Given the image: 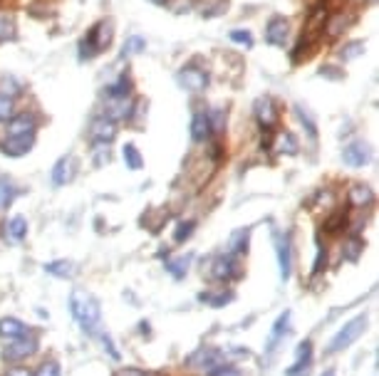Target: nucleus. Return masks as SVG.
<instances>
[{
  "instance_id": "nucleus-1",
  "label": "nucleus",
  "mask_w": 379,
  "mask_h": 376,
  "mask_svg": "<svg viewBox=\"0 0 379 376\" xmlns=\"http://www.w3.org/2000/svg\"><path fill=\"white\" fill-rule=\"evenodd\" d=\"M69 312L79 322V327L87 335H100V319H102V307L97 302V297L87 290H72L69 295Z\"/></svg>"
},
{
  "instance_id": "nucleus-2",
  "label": "nucleus",
  "mask_w": 379,
  "mask_h": 376,
  "mask_svg": "<svg viewBox=\"0 0 379 376\" xmlns=\"http://www.w3.org/2000/svg\"><path fill=\"white\" fill-rule=\"evenodd\" d=\"M112 37H114V25L109 20H102L97 25H92L87 30V35L79 40V60L87 62V60H95L102 50L112 45Z\"/></svg>"
},
{
  "instance_id": "nucleus-3",
  "label": "nucleus",
  "mask_w": 379,
  "mask_h": 376,
  "mask_svg": "<svg viewBox=\"0 0 379 376\" xmlns=\"http://www.w3.org/2000/svg\"><path fill=\"white\" fill-rule=\"evenodd\" d=\"M364 329H367V314H357V317H352L350 322H345V327H340V332L330 340L327 354H340V351H345L347 347H352L354 342L364 335Z\"/></svg>"
},
{
  "instance_id": "nucleus-4",
  "label": "nucleus",
  "mask_w": 379,
  "mask_h": 376,
  "mask_svg": "<svg viewBox=\"0 0 379 376\" xmlns=\"http://www.w3.org/2000/svg\"><path fill=\"white\" fill-rule=\"evenodd\" d=\"M176 82H179V87L186 89V92H204V89L208 87L211 77H208V69H204L196 62H191V65H184V67L179 69Z\"/></svg>"
},
{
  "instance_id": "nucleus-5",
  "label": "nucleus",
  "mask_w": 379,
  "mask_h": 376,
  "mask_svg": "<svg viewBox=\"0 0 379 376\" xmlns=\"http://www.w3.org/2000/svg\"><path fill=\"white\" fill-rule=\"evenodd\" d=\"M253 116H255V121H258V126L263 131H273L280 121V109L273 97H268V94L258 97L255 105H253Z\"/></svg>"
},
{
  "instance_id": "nucleus-6",
  "label": "nucleus",
  "mask_w": 379,
  "mask_h": 376,
  "mask_svg": "<svg viewBox=\"0 0 379 376\" xmlns=\"http://www.w3.org/2000/svg\"><path fill=\"white\" fill-rule=\"evenodd\" d=\"M35 351H37V337L27 332V335L8 342V347L3 349V359L6 361H22V359H27V356L35 354Z\"/></svg>"
},
{
  "instance_id": "nucleus-7",
  "label": "nucleus",
  "mask_w": 379,
  "mask_h": 376,
  "mask_svg": "<svg viewBox=\"0 0 379 376\" xmlns=\"http://www.w3.org/2000/svg\"><path fill=\"white\" fill-rule=\"evenodd\" d=\"M35 131H37V116L22 112V114L13 116L8 121L6 139H35Z\"/></svg>"
},
{
  "instance_id": "nucleus-8",
  "label": "nucleus",
  "mask_w": 379,
  "mask_h": 376,
  "mask_svg": "<svg viewBox=\"0 0 379 376\" xmlns=\"http://www.w3.org/2000/svg\"><path fill=\"white\" fill-rule=\"evenodd\" d=\"M275 257H278V272L280 280L288 282L293 272V250H290V235L275 233Z\"/></svg>"
},
{
  "instance_id": "nucleus-9",
  "label": "nucleus",
  "mask_w": 379,
  "mask_h": 376,
  "mask_svg": "<svg viewBox=\"0 0 379 376\" xmlns=\"http://www.w3.org/2000/svg\"><path fill=\"white\" fill-rule=\"evenodd\" d=\"M211 277L218 282H231L236 280L238 275H241V265H238V260L233 255H218L213 257V262H211Z\"/></svg>"
},
{
  "instance_id": "nucleus-10",
  "label": "nucleus",
  "mask_w": 379,
  "mask_h": 376,
  "mask_svg": "<svg viewBox=\"0 0 379 376\" xmlns=\"http://www.w3.org/2000/svg\"><path fill=\"white\" fill-rule=\"evenodd\" d=\"M354 13H350V11H335V13H330L327 15V20H325V25H322V35H327L330 40H335V37H340L343 32H347L350 27H352V22H354Z\"/></svg>"
},
{
  "instance_id": "nucleus-11",
  "label": "nucleus",
  "mask_w": 379,
  "mask_h": 376,
  "mask_svg": "<svg viewBox=\"0 0 379 376\" xmlns=\"http://www.w3.org/2000/svg\"><path fill=\"white\" fill-rule=\"evenodd\" d=\"M221 364H226V351L223 349H211V347H204V349H199L196 354L189 356V366H194V369L211 371Z\"/></svg>"
},
{
  "instance_id": "nucleus-12",
  "label": "nucleus",
  "mask_w": 379,
  "mask_h": 376,
  "mask_svg": "<svg viewBox=\"0 0 379 376\" xmlns=\"http://www.w3.org/2000/svg\"><path fill=\"white\" fill-rule=\"evenodd\" d=\"M117 121L107 119V116H97L95 121H92L90 126V139L92 144H105V147H109L112 141L117 139Z\"/></svg>"
},
{
  "instance_id": "nucleus-13",
  "label": "nucleus",
  "mask_w": 379,
  "mask_h": 376,
  "mask_svg": "<svg viewBox=\"0 0 379 376\" xmlns=\"http://www.w3.org/2000/svg\"><path fill=\"white\" fill-rule=\"evenodd\" d=\"M288 37H290V22L280 15L270 18V22L265 25V42L273 47H285Z\"/></svg>"
},
{
  "instance_id": "nucleus-14",
  "label": "nucleus",
  "mask_w": 379,
  "mask_h": 376,
  "mask_svg": "<svg viewBox=\"0 0 379 376\" xmlns=\"http://www.w3.org/2000/svg\"><path fill=\"white\" fill-rule=\"evenodd\" d=\"M74 176H77V159H74L72 154L58 159V163L53 166V183L55 186H67Z\"/></svg>"
},
{
  "instance_id": "nucleus-15",
  "label": "nucleus",
  "mask_w": 379,
  "mask_h": 376,
  "mask_svg": "<svg viewBox=\"0 0 379 376\" xmlns=\"http://www.w3.org/2000/svg\"><path fill=\"white\" fill-rule=\"evenodd\" d=\"M369 159H372V152H369V147L364 141H352V144H347V147L343 149V161L352 168H359L364 166V163H369Z\"/></svg>"
},
{
  "instance_id": "nucleus-16",
  "label": "nucleus",
  "mask_w": 379,
  "mask_h": 376,
  "mask_svg": "<svg viewBox=\"0 0 379 376\" xmlns=\"http://www.w3.org/2000/svg\"><path fill=\"white\" fill-rule=\"evenodd\" d=\"M347 201L352 208H369V206H374V191L369 186H364V183H352L350 186V194H347Z\"/></svg>"
},
{
  "instance_id": "nucleus-17",
  "label": "nucleus",
  "mask_w": 379,
  "mask_h": 376,
  "mask_svg": "<svg viewBox=\"0 0 379 376\" xmlns=\"http://www.w3.org/2000/svg\"><path fill=\"white\" fill-rule=\"evenodd\" d=\"M310 364H312V342L305 340L295 349V361H293V369H288V376H300L302 371H307Z\"/></svg>"
},
{
  "instance_id": "nucleus-18",
  "label": "nucleus",
  "mask_w": 379,
  "mask_h": 376,
  "mask_svg": "<svg viewBox=\"0 0 379 376\" xmlns=\"http://www.w3.org/2000/svg\"><path fill=\"white\" fill-rule=\"evenodd\" d=\"M132 89H134L132 77H129V74H121L117 82L105 87V94H107V100H129V97H132Z\"/></svg>"
},
{
  "instance_id": "nucleus-19",
  "label": "nucleus",
  "mask_w": 379,
  "mask_h": 376,
  "mask_svg": "<svg viewBox=\"0 0 379 376\" xmlns=\"http://www.w3.org/2000/svg\"><path fill=\"white\" fill-rule=\"evenodd\" d=\"M213 136V129H211V121L206 112H196L194 119H191V139L194 141H208Z\"/></svg>"
},
{
  "instance_id": "nucleus-20",
  "label": "nucleus",
  "mask_w": 379,
  "mask_h": 376,
  "mask_svg": "<svg viewBox=\"0 0 379 376\" xmlns=\"http://www.w3.org/2000/svg\"><path fill=\"white\" fill-rule=\"evenodd\" d=\"M27 335V327L25 322H20L18 317H3L0 319V337L3 340H18V337Z\"/></svg>"
},
{
  "instance_id": "nucleus-21",
  "label": "nucleus",
  "mask_w": 379,
  "mask_h": 376,
  "mask_svg": "<svg viewBox=\"0 0 379 376\" xmlns=\"http://www.w3.org/2000/svg\"><path fill=\"white\" fill-rule=\"evenodd\" d=\"M6 235H8V241L22 243L27 238V220L22 218V215H13L6 225Z\"/></svg>"
},
{
  "instance_id": "nucleus-22",
  "label": "nucleus",
  "mask_w": 379,
  "mask_h": 376,
  "mask_svg": "<svg viewBox=\"0 0 379 376\" xmlns=\"http://www.w3.org/2000/svg\"><path fill=\"white\" fill-rule=\"evenodd\" d=\"M248 241H251V228H238L228 238V255H241L248 250Z\"/></svg>"
},
{
  "instance_id": "nucleus-23",
  "label": "nucleus",
  "mask_w": 379,
  "mask_h": 376,
  "mask_svg": "<svg viewBox=\"0 0 379 376\" xmlns=\"http://www.w3.org/2000/svg\"><path fill=\"white\" fill-rule=\"evenodd\" d=\"M32 144H35V139H6V144H0V152L8 156H25Z\"/></svg>"
},
{
  "instance_id": "nucleus-24",
  "label": "nucleus",
  "mask_w": 379,
  "mask_h": 376,
  "mask_svg": "<svg viewBox=\"0 0 379 376\" xmlns=\"http://www.w3.org/2000/svg\"><path fill=\"white\" fill-rule=\"evenodd\" d=\"M273 149H278V154H285V156H295V154L300 152V141L295 139V134H290V131H283L275 139Z\"/></svg>"
},
{
  "instance_id": "nucleus-25",
  "label": "nucleus",
  "mask_w": 379,
  "mask_h": 376,
  "mask_svg": "<svg viewBox=\"0 0 379 376\" xmlns=\"http://www.w3.org/2000/svg\"><path fill=\"white\" fill-rule=\"evenodd\" d=\"M288 322H290V312L285 309L283 314H280L278 319H275L273 329H270V337H268V351L275 349V344H278L280 340H283V335H288Z\"/></svg>"
},
{
  "instance_id": "nucleus-26",
  "label": "nucleus",
  "mask_w": 379,
  "mask_h": 376,
  "mask_svg": "<svg viewBox=\"0 0 379 376\" xmlns=\"http://www.w3.org/2000/svg\"><path fill=\"white\" fill-rule=\"evenodd\" d=\"M45 272H50L55 277H62V280H69V277L77 275V267H74L72 260H53L45 265Z\"/></svg>"
},
{
  "instance_id": "nucleus-27",
  "label": "nucleus",
  "mask_w": 379,
  "mask_h": 376,
  "mask_svg": "<svg viewBox=\"0 0 379 376\" xmlns=\"http://www.w3.org/2000/svg\"><path fill=\"white\" fill-rule=\"evenodd\" d=\"M144 50H147V40L139 35H132V37H126L124 47H121V60H129L134 58V55H142Z\"/></svg>"
},
{
  "instance_id": "nucleus-28",
  "label": "nucleus",
  "mask_w": 379,
  "mask_h": 376,
  "mask_svg": "<svg viewBox=\"0 0 379 376\" xmlns=\"http://www.w3.org/2000/svg\"><path fill=\"white\" fill-rule=\"evenodd\" d=\"M121 156H124V163L129 171H139V168L144 166L142 154H139V149L134 147V144H126V147L121 149Z\"/></svg>"
},
{
  "instance_id": "nucleus-29",
  "label": "nucleus",
  "mask_w": 379,
  "mask_h": 376,
  "mask_svg": "<svg viewBox=\"0 0 379 376\" xmlns=\"http://www.w3.org/2000/svg\"><path fill=\"white\" fill-rule=\"evenodd\" d=\"M362 253H364V241H362V238H357V235H352V238H350V241L345 243V250H343L345 260L357 262Z\"/></svg>"
},
{
  "instance_id": "nucleus-30",
  "label": "nucleus",
  "mask_w": 379,
  "mask_h": 376,
  "mask_svg": "<svg viewBox=\"0 0 379 376\" xmlns=\"http://www.w3.org/2000/svg\"><path fill=\"white\" fill-rule=\"evenodd\" d=\"M337 55H340V60H343V62H350V60L362 58V55H364V42H362V40L347 42V45H345Z\"/></svg>"
},
{
  "instance_id": "nucleus-31",
  "label": "nucleus",
  "mask_w": 379,
  "mask_h": 376,
  "mask_svg": "<svg viewBox=\"0 0 379 376\" xmlns=\"http://www.w3.org/2000/svg\"><path fill=\"white\" fill-rule=\"evenodd\" d=\"M231 300H233V295L226 293V290H223V293H218V295H211V293H201L199 295V302H206L208 307H216V309L218 307H226Z\"/></svg>"
},
{
  "instance_id": "nucleus-32",
  "label": "nucleus",
  "mask_w": 379,
  "mask_h": 376,
  "mask_svg": "<svg viewBox=\"0 0 379 376\" xmlns=\"http://www.w3.org/2000/svg\"><path fill=\"white\" fill-rule=\"evenodd\" d=\"M15 35H18L15 20H13L11 15H3V13H0V45L15 40Z\"/></svg>"
},
{
  "instance_id": "nucleus-33",
  "label": "nucleus",
  "mask_w": 379,
  "mask_h": 376,
  "mask_svg": "<svg viewBox=\"0 0 379 376\" xmlns=\"http://www.w3.org/2000/svg\"><path fill=\"white\" fill-rule=\"evenodd\" d=\"M206 114H208L211 129L216 131V134H221V131L226 129V121H228V112L223 109V107H216V109L206 112Z\"/></svg>"
},
{
  "instance_id": "nucleus-34",
  "label": "nucleus",
  "mask_w": 379,
  "mask_h": 376,
  "mask_svg": "<svg viewBox=\"0 0 379 376\" xmlns=\"http://www.w3.org/2000/svg\"><path fill=\"white\" fill-rule=\"evenodd\" d=\"M347 225V210H335L330 218L325 220V230L327 233H340Z\"/></svg>"
},
{
  "instance_id": "nucleus-35",
  "label": "nucleus",
  "mask_w": 379,
  "mask_h": 376,
  "mask_svg": "<svg viewBox=\"0 0 379 376\" xmlns=\"http://www.w3.org/2000/svg\"><path fill=\"white\" fill-rule=\"evenodd\" d=\"M18 196V188L13 186L11 181H6V178H0V210L8 208V206L15 201Z\"/></svg>"
},
{
  "instance_id": "nucleus-36",
  "label": "nucleus",
  "mask_w": 379,
  "mask_h": 376,
  "mask_svg": "<svg viewBox=\"0 0 379 376\" xmlns=\"http://www.w3.org/2000/svg\"><path fill=\"white\" fill-rule=\"evenodd\" d=\"M189 262H191V255H184V257H168L166 260V270L171 272L174 277H184L186 270H189Z\"/></svg>"
},
{
  "instance_id": "nucleus-37",
  "label": "nucleus",
  "mask_w": 379,
  "mask_h": 376,
  "mask_svg": "<svg viewBox=\"0 0 379 376\" xmlns=\"http://www.w3.org/2000/svg\"><path fill=\"white\" fill-rule=\"evenodd\" d=\"M332 206H335V194H332L330 188H320L315 194V201H312V208L315 210H330Z\"/></svg>"
},
{
  "instance_id": "nucleus-38",
  "label": "nucleus",
  "mask_w": 379,
  "mask_h": 376,
  "mask_svg": "<svg viewBox=\"0 0 379 376\" xmlns=\"http://www.w3.org/2000/svg\"><path fill=\"white\" fill-rule=\"evenodd\" d=\"M295 116L300 119V124L307 129V134H310V136H317V124H315V119H312V114L305 109V107H302V105H295Z\"/></svg>"
},
{
  "instance_id": "nucleus-39",
  "label": "nucleus",
  "mask_w": 379,
  "mask_h": 376,
  "mask_svg": "<svg viewBox=\"0 0 379 376\" xmlns=\"http://www.w3.org/2000/svg\"><path fill=\"white\" fill-rule=\"evenodd\" d=\"M194 230H196V220H181L179 225H176V230H174V243H186L194 235Z\"/></svg>"
},
{
  "instance_id": "nucleus-40",
  "label": "nucleus",
  "mask_w": 379,
  "mask_h": 376,
  "mask_svg": "<svg viewBox=\"0 0 379 376\" xmlns=\"http://www.w3.org/2000/svg\"><path fill=\"white\" fill-rule=\"evenodd\" d=\"M20 92H22V84L18 82L15 77H3V79H0V94H6V97L15 100Z\"/></svg>"
},
{
  "instance_id": "nucleus-41",
  "label": "nucleus",
  "mask_w": 379,
  "mask_h": 376,
  "mask_svg": "<svg viewBox=\"0 0 379 376\" xmlns=\"http://www.w3.org/2000/svg\"><path fill=\"white\" fill-rule=\"evenodd\" d=\"M15 116V102L6 94H0V121H11Z\"/></svg>"
},
{
  "instance_id": "nucleus-42",
  "label": "nucleus",
  "mask_w": 379,
  "mask_h": 376,
  "mask_svg": "<svg viewBox=\"0 0 379 376\" xmlns=\"http://www.w3.org/2000/svg\"><path fill=\"white\" fill-rule=\"evenodd\" d=\"M315 246H317V255H315V265H312V272H315V275H320V272L325 270V262H327V248L322 246L320 235H317Z\"/></svg>"
},
{
  "instance_id": "nucleus-43",
  "label": "nucleus",
  "mask_w": 379,
  "mask_h": 376,
  "mask_svg": "<svg viewBox=\"0 0 379 376\" xmlns=\"http://www.w3.org/2000/svg\"><path fill=\"white\" fill-rule=\"evenodd\" d=\"M114 376H164L159 371H149V369H137V366H121Z\"/></svg>"
},
{
  "instance_id": "nucleus-44",
  "label": "nucleus",
  "mask_w": 379,
  "mask_h": 376,
  "mask_svg": "<svg viewBox=\"0 0 379 376\" xmlns=\"http://www.w3.org/2000/svg\"><path fill=\"white\" fill-rule=\"evenodd\" d=\"M32 376H60V364L58 361H42Z\"/></svg>"
},
{
  "instance_id": "nucleus-45",
  "label": "nucleus",
  "mask_w": 379,
  "mask_h": 376,
  "mask_svg": "<svg viewBox=\"0 0 379 376\" xmlns=\"http://www.w3.org/2000/svg\"><path fill=\"white\" fill-rule=\"evenodd\" d=\"M231 40L236 42V45L248 47V50L253 47V35H251L248 30H233V32H231Z\"/></svg>"
},
{
  "instance_id": "nucleus-46",
  "label": "nucleus",
  "mask_w": 379,
  "mask_h": 376,
  "mask_svg": "<svg viewBox=\"0 0 379 376\" xmlns=\"http://www.w3.org/2000/svg\"><path fill=\"white\" fill-rule=\"evenodd\" d=\"M208 376H241V371L231 364H221V366H216V369H211Z\"/></svg>"
},
{
  "instance_id": "nucleus-47",
  "label": "nucleus",
  "mask_w": 379,
  "mask_h": 376,
  "mask_svg": "<svg viewBox=\"0 0 379 376\" xmlns=\"http://www.w3.org/2000/svg\"><path fill=\"white\" fill-rule=\"evenodd\" d=\"M6 376H32V371L25 369V366H13V369L8 371Z\"/></svg>"
},
{
  "instance_id": "nucleus-48",
  "label": "nucleus",
  "mask_w": 379,
  "mask_h": 376,
  "mask_svg": "<svg viewBox=\"0 0 379 376\" xmlns=\"http://www.w3.org/2000/svg\"><path fill=\"white\" fill-rule=\"evenodd\" d=\"M359 3H362V6H372L374 0H359Z\"/></svg>"
},
{
  "instance_id": "nucleus-49",
  "label": "nucleus",
  "mask_w": 379,
  "mask_h": 376,
  "mask_svg": "<svg viewBox=\"0 0 379 376\" xmlns=\"http://www.w3.org/2000/svg\"><path fill=\"white\" fill-rule=\"evenodd\" d=\"M322 376H335V371L330 369V371H325V374H322Z\"/></svg>"
}]
</instances>
